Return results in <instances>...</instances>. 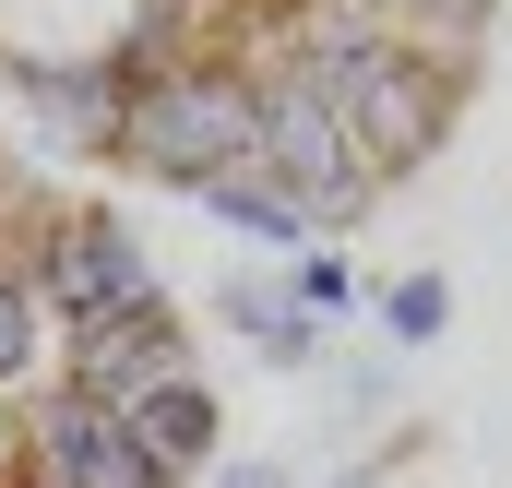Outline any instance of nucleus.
I'll return each instance as SVG.
<instances>
[{
  "mask_svg": "<svg viewBox=\"0 0 512 488\" xmlns=\"http://www.w3.org/2000/svg\"><path fill=\"white\" fill-rule=\"evenodd\" d=\"M346 488H382V465H346Z\"/></svg>",
  "mask_w": 512,
  "mask_h": 488,
  "instance_id": "f3484780",
  "label": "nucleus"
},
{
  "mask_svg": "<svg viewBox=\"0 0 512 488\" xmlns=\"http://www.w3.org/2000/svg\"><path fill=\"white\" fill-rule=\"evenodd\" d=\"M191 203H203L227 239H251V250H322V239H310V215L286 203V179H274V167H215Z\"/></svg>",
  "mask_w": 512,
  "mask_h": 488,
  "instance_id": "9d476101",
  "label": "nucleus"
},
{
  "mask_svg": "<svg viewBox=\"0 0 512 488\" xmlns=\"http://www.w3.org/2000/svg\"><path fill=\"white\" fill-rule=\"evenodd\" d=\"M48 310H36V286H24V250H0V393L24 405L36 393V369H48Z\"/></svg>",
  "mask_w": 512,
  "mask_h": 488,
  "instance_id": "9b49d317",
  "label": "nucleus"
},
{
  "mask_svg": "<svg viewBox=\"0 0 512 488\" xmlns=\"http://www.w3.org/2000/svg\"><path fill=\"white\" fill-rule=\"evenodd\" d=\"M0 72H12L24 120L48 131L60 155L120 167V120H131V96H120V72H108V60H0Z\"/></svg>",
  "mask_w": 512,
  "mask_h": 488,
  "instance_id": "0eeeda50",
  "label": "nucleus"
},
{
  "mask_svg": "<svg viewBox=\"0 0 512 488\" xmlns=\"http://www.w3.org/2000/svg\"><path fill=\"white\" fill-rule=\"evenodd\" d=\"M262 167L286 179V203L310 215V239H334V227H358V215L382 203L358 131L334 120L322 96H298V84H262Z\"/></svg>",
  "mask_w": 512,
  "mask_h": 488,
  "instance_id": "20e7f679",
  "label": "nucleus"
},
{
  "mask_svg": "<svg viewBox=\"0 0 512 488\" xmlns=\"http://www.w3.org/2000/svg\"><path fill=\"white\" fill-rule=\"evenodd\" d=\"M382 12L405 24V36H417V48H441V60H465V48L489 36V12H501V0H382Z\"/></svg>",
  "mask_w": 512,
  "mask_h": 488,
  "instance_id": "4468645a",
  "label": "nucleus"
},
{
  "mask_svg": "<svg viewBox=\"0 0 512 488\" xmlns=\"http://www.w3.org/2000/svg\"><path fill=\"white\" fill-rule=\"evenodd\" d=\"M48 215H60V203H48V191H36V179H24V167L0 155V250H24L36 227H48Z\"/></svg>",
  "mask_w": 512,
  "mask_h": 488,
  "instance_id": "2eb2a0df",
  "label": "nucleus"
},
{
  "mask_svg": "<svg viewBox=\"0 0 512 488\" xmlns=\"http://www.w3.org/2000/svg\"><path fill=\"white\" fill-rule=\"evenodd\" d=\"M131 441H143L167 477H203V465L227 453V405H215V381H167V393H143V405H131Z\"/></svg>",
  "mask_w": 512,
  "mask_h": 488,
  "instance_id": "1a4fd4ad",
  "label": "nucleus"
},
{
  "mask_svg": "<svg viewBox=\"0 0 512 488\" xmlns=\"http://www.w3.org/2000/svg\"><path fill=\"white\" fill-rule=\"evenodd\" d=\"M24 465L48 488H191V477H167V465L131 441V417H108V405L72 393V381H36V393H24Z\"/></svg>",
  "mask_w": 512,
  "mask_h": 488,
  "instance_id": "39448f33",
  "label": "nucleus"
},
{
  "mask_svg": "<svg viewBox=\"0 0 512 488\" xmlns=\"http://www.w3.org/2000/svg\"><path fill=\"white\" fill-rule=\"evenodd\" d=\"M0 488H48V477H36V465H24V477H0Z\"/></svg>",
  "mask_w": 512,
  "mask_h": 488,
  "instance_id": "a211bd4d",
  "label": "nucleus"
},
{
  "mask_svg": "<svg viewBox=\"0 0 512 488\" xmlns=\"http://www.w3.org/2000/svg\"><path fill=\"white\" fill-rule=\"evenodd\" d=\"M286 298H298V322H358V310H370V274H358L346 250H298V262H286Z\"/></svg>",
  "mask_w": 512,
  "mask_h": 488,
  "instance_id": "f8f14e48",
  "label": "nucleus"
},
{
  "mask_svg": "<svg viewBox=\"0 0 512 488\" xmlns=\"http://www.w3.org/2000/svg\"><path fill=\"white\" fill-rule=\"evenodd\" d=\"M215 488H298V465H274V453H251V465H227Z\"/></svg>",
  "mask_w": 512,
  "mask_h": 488,
  "instance_id": "dca6fc26",
  "label": "nucleus"
},
{
  "mask_svg": "<svg viewBox=\"0 0 512 488\" xmlns=\"http://www.w3.org/2000/svg\"><path fill=\"white\" fill-rule=\"evenodd\" d=\"M24 286H36L48 334H96V322L167 298V274H155V250H143V227H131L120 203H60L24 239Z\"/></svg>",
  "mask_w": 512,
  "mask_h": 488,
  "instance_id": "f03ea898",
  "label": "nucleus"
},
{
  "mask_svg": "<svg viewBox=\"0 0 512 488\" xmlns=\"http://www.w3.org/2000/svg\"><path fill=\"white\" fill-rule=\"evenodd\" d=\"M334 120L358 131V155H370V179H417L453 120H465V60H441V48H417V36H393L382 60L346 84V108Z\"/></svg>",
  "mask_w": 512,
  "mask_h": 488,
  "instance_id": "7ed1b4c3",
  "label": "nucleus"
},
{
  "mask_svg": "<svg viewBox=\"0 0 512 488\" xmlns=\"http://www.w3.org/2000/svg\"><path fill=\"white\" fill-rule=\"evenodd\" d=\"M120 167L155 191H203L215 167H262V72L239 48H203L179 72H155L120 120Z\"/></svg>",
  "mask_w": 512,
  "mask_h": 488,
  "instance_id": "f257e3e1",
  "label": "nucleus"
},
{
  "mask_svg": "<svg viewBox=\"0 0 512 488\" xmlns=\"http://www.w3.org/2000/svg\"><path fill=\"white\" fill-rule=\"evenodd\" d=\"M60 381H72V393H96L108 417H131V405H143V393H167V381H203L179 298L120 310V322H96V334H60Z\"/></svg>",
  "mask_w": 512,
  "mask_h": 488,
  "instance_id": "423d86ee",
  "label": "nucleus"
},
{
  "mask_svg": "<svg viewBox=\"0 0 512 488\" xmlns=\"http://www.w3.org/2000/svg\"><path fill=\"white\" fill-rule=\"evenodd\" d=\"M370 310H382L393 346H441L453 334V274H393V286H370Z\"/></svg>",
  "mask_w": 512,
  "mask_h": 488,
  "instance_id": "ddd939ff",
  "label": "nucleus"
},
{
  "mask_svg": "<svg viewBox=\"0 0 512 488\" xmlns=\"http://www.w3.org/2000/svg\"><path fill=\"white\" fill-rule=\"evenodd\" d=\"M215 322H227L262 369H310V358H322V322H298L286 274H227V286H215Z\"/></svg>",
  "mask_w": 512,
  "mask_h": 488,
  "instance_id": "6e6552de",
  "label": "nucleus"
}]
</instances>
